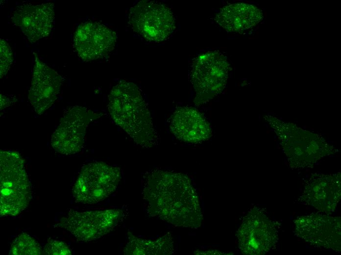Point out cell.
<instances>
[{
	"instance_id": "cell-1",
	"label": "cell",
	"mask_w": 341,
	"mask_h": 255,
	"mask_svg": "<svg viewBox=\"0 0 341 255\" xmlns=\"http://www.w3.org/2000/svg\"><path fill=\"white\" fill-rule=\"evenodd\" d=\"M142 194L148 214L175 226L196 229L203 216L197 193L185 175L155 170L145 174Z\"/></svg>"
},
{
	"instance_id": "cell-2",
	"label": "cell",
	"mask_w": 341,
	"mask_h": 255,
	"mask_svg": "<svg viewBox=\"0 0 341 255\" xmlns=\"http://www.w3.org/2000/svg\"><path fill=\"white\" fill-rule=\"evenodd\" d=\"M108 100L111 117L135 143L146 148L156 144L158 137L150 113L135 83L120 81L112 88Z\"/></svg>"
},
{
	"instance_id": "cell-3",
	"label": "cell",
	"mask_w": 341,
	"mask_h": 255,
	"mask_svg": "<svg viewBox=\"0 0 341 255\" xmlns=\"http://www.w3.org/2000/svg\"><path fill=\"white\" fill-rule=\"evenodd\" d=\"M265 118L275 133L290 167L293 170L312 167L319 160L337 152L318 134L271 115Z\"/></svg>"
},
{
	"instance_id": "cell-4",
	"label": "cell",
	"mask_w": 341,
	"mask_h": 255,
	"mask_svg": "<svg viewBox=\"0 0 341 255\" xmlns=\"http://www.w3.org/2000/svg\"><path fill=\"white\" fill-rule=\"evenodd\" d=\"M0 216L20 214L32 198L24 160L16 151L0 152Z\"/></svg>"
},
{
	"instance_id": "cell-5",
	"label": "cell",
	"mask_w": 341,
	"mask_h": 255,
	"mask_svg": "<svg viewBox=\"0 0 341 255\" xmlns=\"http://www.w3.org/2000/svg\"><path fill=\"white\" fill-rule=\"evenodd\" d=\"M280 227V224L269 218L264 209L252 207L243 217L237 231L240 250L246 255L269 252L278 242Z\"/></svg>"
},
{
	"instance_id": "cell-6",
	"label": "cell",
	"mask_w": 341,
	"mask_h": 255,
	"mask_svg": "<svg viewBox=\"0 0 341 255\" xmlns=\"http://www.w3.org/2000/svg\"><path fill=\"white\" fill-rule=\"evenodd\" d=\"M121 178L120 168L103 162H93L81 168L73 189L75 202L95 204L109 197Z\"/></svg>"
},
{
	"instance_id": "cell-7",
	"label": "cell",
	"mask_w": 341,
	"mask_h": 255,
	"mask_svg": "<svg viewBox=\"0 0 341 255\" xmlns=\"http://www.w3.org/2000/svg\"><path fill=\"white\" fill-rule=\"evenodd\" d=\"M230 69L227 58L219 51H208L196 57L191 73L195 102L203 103L219 94L226 85Z\"/></svg>"
},
{
	"instance_id": "cell-8",
	"label": "cell",
	"mask_w": 341,
	"mask_h": 255,
	"mask_svg": "<svg viewBox=\"0 0 341 255\" xmlns=\"http://www.w3.org/2000/svg\"><path fill=\"white\" fill-rule=\"evenodd\" d=\"M128 20L134 31L151 42L166 40L175 28L170 9L153 1L143 0L136 3L130 9Z\"/></svg>"
},
{
	"instance_id": "cell-9",
	"label": "cell",
	"mask_w": 341,
	"mask_h": 255,
	"mask_svg": "<svg viewBox=\"0 0 341 255\" xmlns=\"http://www.w3.org/2000/svg\"><path fill=\"white\" fill-rule=\"evenodd\" d=\"M102 115L83 106L67 108L51 135L52 148L56 152L66 155L79 152L84 144L87 127Z\"/></svg>"
},
{
	"instance_id": "cell-10",
	"label": "cell",
	"mask_w": 341,
	"mask_h": 255,
	"mask_svg": "<svg viewBox=\"0 0 341 255\" xmlns=\"http://www.w3.org/2000/svg\"><path fill=\"white\" fill-rule=\"evenodd\" d=\"M122 217L123 211L119 209L81 212L71 210L55 226L66 230L77 241L89 242L109 233Z\"/></svg>"
},
{
	"instance_id": "cell-11",
	"label": "cell",
	"mask_w": 341,
	"mask_h": 255,
	"mask_svg": "<svg viewBox=\"0 0 341 255\" xmlns=\"http://www.w3.org/2000/svg\"><path fill=\"white\" fill-rule=\"evenodd\" d=\"M293 222L297 237L313 246L340 253V217L312 213L298 216Z\"/></svg>"
},
{
	"instance_id": "cell-12",
	"label": "cell",
	"mask_w": 341,
	"mask_h": 255,
	"mask_svg": "<svg viewBox=\"0 0 341 255\" xmlns=\"http://www.w3.org/2000/svg\"><path fill=\"white\" fill-rule=\"evenodd\" d=\"M341 172L311 174L297 201L321 213L334 211L341 200Z\"/></svg>"
},
{
	"instance_id": "cell-13",
	"label": "cell",
	"mask_w": 341,
	"mask_h": 255,
	"mask_svg": "<svg viewBox=\"0 0 341 255\" xmlns=\"http://www.w3.org/2000/svg\"><path fill=\"white\" fill-rule=\"evenodd\" d=\"M115 32L98 22H86L78 26L73 35V46L78 56L88 61L102 58L114 48Z\"/></svg>"
},
{
	"instance_id": "cell-14",
	"label": "cell",
	"mask_w": 341,
	"mask_h": 255,
	"mask_svg": "<svg viewBox=\"0 0 341 255\" xmlns=\"http://www.w3.org/2000/svg\"><path fill=\"white\" fill-rule=\"evenodd\" d=\"M54 4H23L17 6L11 19L20 28L28 40L33 43L48 36L53 27Z\"/></svg>"
},
{
	"instance_id": "cell-15",
	"label": "cell",
	"mask_w": 341,
	"mask_h": 255,
	"mask_svg": "<svg viewBox=\"0 0 341 255\" xmlns=\"http://www.w3.org/2000/svg\"><path fill=\"white\" fill-rule=\"evenodd\" d=\"M34 65L28 99L34 111L42 114L53 104L60 91L61 76L34 53Z\"/></svg>"
},
{
	"instance_id": "cell-16",
	"label": "cell",
	"mask_w": 341,
	"mask_h": 255,
	"mask_svg": "<svg viewBox=\"0 0 341 255\" xmlns=\"http://www.w3.org/2000/svg\"><path fill=\"white\" fill-rule=\"evenodd\" d=\"M169 126L177 139L188 143L201 142L211 135V127L204 116L191 107L177 108L170 119Z\"/></svg>"
},
{
	"instance_id": "cell-17",
	"label": "cell",
	"mask_w": 341,
	"mask_h": 255,
	"mask_svg": "<svg viewBox=\"0 0 341 255\" xmlns=\"http://www.w3.org/2000/svg\"><path fill=\"white\" fill-rule=\"evenodd\" d=\"M263 18L262 11L250 4L235 3L222 7L215 17L216 22L229 32H240L251 28Z\"/></svg>"
},
{
	"instance_id": "cell-18",
	"label": "cell",
	"mask_w": 341,
	"mask_h": 255,
	"mask_svg": "<svg viewBox=\"0 0 341 255\" xmlns=\"http://www.w3.org/2000/svg\"><path fill=\"white\" fill-rule=\"evenodd\" d=\"M122 251L127 255H170L173 253V240L168 232L154 240L140 238L128 231Z\"/></svg>"
},
{
	"instance_id": "cell-19",
	"label": "cell",
	"mask_w": 341,
	"mask_h": 255,
	"mask_svg": "<svg viewBox=\"0 0 341 255\" xmlns=\"http://www.w3.org/2000/svg\"><path fill=\"white\" fill-rule=\"evenodd\" d=\"M43 252L40 244L31 236L22 233L13 241L10 254L12 255H40Z\"/></svg>"
},
{
	"instance_id": "cell-20",
	"label": "cell",
	"mask_w": 341,
	"mask_h": 255,
	"mask_svg": "<svg viewBox=\"0 0 341 255\" xmlns=\"http://www.w3.org/2000/svg\"><path fill=\"white\" fill-rule=\"evenodd\" d=\"M0 74L1 78L9 71L13 60L10 46L2 39H0Z\"/></svg>"
},
{
	"instance_id": "cell-21",
	"label": "cell",
	"mask_w": 341,
	"mask_h": 255,
	"mask_svg": "<svg viewBox=\"0 0 341 255\" xmlns=\"http://www.w3.org/2000/svg\"><path fill=\"white\" fill-rule=\"evenodd\" d=\"M43 253L47 255H70L72 252L67 244L63 241L49 239L44 246Z\"/></svg>"
}]
</instances>
